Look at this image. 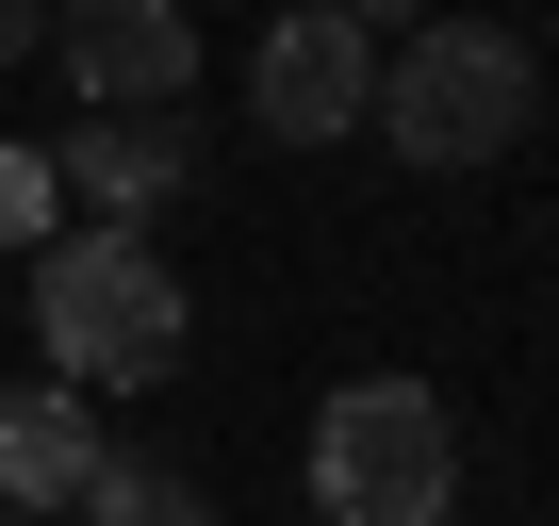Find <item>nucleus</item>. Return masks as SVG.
<instances>
[{"label": "nucleus", "mask_w": 559, "mask_h": 526, "mask_svg": "<svg viewBox=\"0 0 559 526\" xmlns=\"http://www.w3.org/2000/svg\"><path fill=\"white\" fill-rule=\"evenodd\" d=\"M330 17H346V34H379V17H428V0H330Z\"/></svg>", "instance_id": "nucleus-11"}, {"label": "nucleus", "mask_w": 559, "mask_h": 526, "mask_svg": "<svg viewBox=\"0 0 559 526\" xmlns=\"http://www.w3.org/2000/svg\"><path fill=\"white\" fill-rule=\"evenodd\" d=\"M313 526H461V411L428 379H346L313 411Z\"/></svg>", "instance_id": "nucleus-3"}, {"label": "nucleus", "mask_w": 559, "mask_h": 526, "mask_svg": "<svg viewBox=\"0 0 559 526\" xmlns=\"http://www.w3.org/2000/svg\"><path fill=\"white\" fill-rule=\"evenodd\" d=\"M0 526H17V510H0Z\"/></svg>", "instance_id": "nucleus-12"}, {"label": "nucleus", "mask_w": 559, "mask_h": 526, "mask_svg": "<svg viewBox=\"0 0 559 526\" xmlns=\"http://www.w3.org/2000/svg\"><path fill=\"white\" fill-rule=\"evenodd\" d=\"M34 346H50V395H148L198 346V297L148 230H50L34 247Z\"/></svg>", "instance_id": "nucleus-1"}, {"label": "nucleus", "mask_w": 559, "mask_h": 526, "mask_svg": "<svg viewBox=\"0 0 559 526\" xmlns=\"http://www.w3.org/2000/svg\"><path fill=\"white\" fill-rule=\"evenodd\" d=\"M247 116H263L280 148H346V132L379 116V34H346L330 0L263 17V50H247Z\"/></svg>", "instance_id": "nucleus-4"}, {"label": "nucleus", "mask_w": 559, "mask_h": 526, "mask_svg": "<svg viewBox=\"0 0 559 526\" xmlns=\"http://www.w3.org/2000/svg\"><path fill=\"white\" fill-rule=\"evenodd\" d=\"M50 230H67V181H50V148H17V132H0V247L34 263Z\"/></svg>", "instance_id": "nucleus-9"}, {"label": "nucleus", "mask_w": 559, "mask_h": 526, "mask_svg": "<svg viewBox=\"0 0 559 526\" xmlns=\"http://www.w3.org/2000/svg\"><path fill=\"white\" fill-rule=\"evenodd\" d=\"M17 50H50V0H0V67H17Z\"/></svg>", "instance_id": "nucleus-10"}, {"label": "nucleus", "mask_w": 559, "mask_h": 526, "mask_svg": "<svg viewBox=\"0 0 559 526\" xmlns=\"http://www.w3.org/2000/svg\"><path fill=\"white\" fill-rule=\"evenodd\" d=\"M50 181L83 198V230H148V214L198 181V132H181V116H99V132L50 148Z\"/></svg>", "instance_id": "nucleus-6"}, {"label": "nucleus", "mask_w": 559, "mask_h": 526, "mask_svg": "<svg viewBox=\"0 0 559 526\" xmlns=\"http://www.w3.org/2000/svg\"><path fill=\"white\" fill-rule=\"evenodd\" d=\"M83 477H99V411L83 395H0V510L50 526V510H83Z\"/></svg>", "instance_id": "nucleus-7"}, {"label": "nucleus", "mask_w": 559, "mask_h": 526, "mask_svg": "<svg viewBox=\"0 0 559 526\" xmlns=\"http://www.w3.org/2000/svg\"><path fill=\"white\" fill-rule=\"evenodd\" d=\"M526 116H543V50L526 34H493V17H412V50L379 67V148L395 165H428V181H477V165H510L526 148Z\"/></svg>", "instance_id": "nucleus-2"}, {"label": "nucleus", "mask_w": 559, "mask_h": 526, "mask_svg": "<svg viewBox=\"0 0 559 526\" xmlns=\"http://www.w3.org/2000/svg\"><path fill=\"white\" fill-rule=\"evenodd\" d=\"M50 67L99 116H165L198 83V17H181V0H50Z\"/></svg>", "instance_id": "nucleus-5"}, {"label": "nucleus", "mask_w": 559, "mask_h": 526, "mask_svg": "<svg viewBox=\"0 0 559 526\" xmlns=\"http://www.w3.org/2000/svg\"><path fill=\"white\" fill-rule=\"evenodd\" d=\"M83 526H214V493H198L181 461H132V444H99V477H83Z\"/></svg>", "instance_id": "nucleus-8"}]
</instances>
